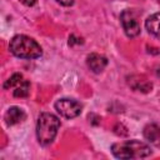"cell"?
Returning a JSON list of instances; mask_svg holds the SVG:
<instances>
[{"label":"cell","instance_id":"6da1fadb","mask_svg":"<svg viewBox=\"0 0 160 160\" xmlns=\"http://www.w3.org/2000/svg\"><path fill=\"white\" fill-rule=\"evenodd\" d=\"M111 152L115 158L129 160V159H142L151 155V149L148 144L139 141L136 139L126 140L122 142L114 144L111 146Z\"/></svg>","mask_w":160,"mask_h":160},{"label":"cell","instance_id":"7a4b0ae2","mask_svg":"<svg viewBox=\"0 0 160 160\" xmlns=\"http://www.w3.org/2000/svg\"><path fill=\"white\" fill-rule=\"evenodd\" d=\"M10 52L20 59H38L42 55L41 46L30 36L15 35L9 42Z\"/></svg>","mask_w":160,"mask_h":160},{"label":"cell","instance_id":"3957f363","mask_svg":"<svg viewBox=\"0 0 160 160\" xmlns=\"http://www.w3.org/2000/svg\"><path fill=\"white\" fill-rule=\"evenodd\" d=\"M61 122L59 118L51 112H42L36 121V138L40 145H50L60 128Z\"/></svg>","mask_w":160,"mask_h":160},{"label":"cell","instance_id":"277c9868","mask_svg":"<svg viewBox=\"0 0 160 160\" xmlns=\"http://www.w3.org/2000/svg\"><path fill=\"white\" fill-rule=\"evenodd\" d=\"M55 109L62 118L72 119V118H76L81 114L82 105L74 99L64 98V99H59L55 102Z\"/></svg>","mask_w":160,"mask_h":160},{"label":"cell","instance_id":"5b68a950","mask_svg":"<svg viewBox=\"0 0 160 160\" xmlns=\"http://www.w3.org/2000/svg\"><path fill=\"white\" fill-rule=\"evenodd\" d=\"M120 21L128 38H136L140 34V24L131 10H124L120 15Z\"/></svg>","mask_w":160,"mask_h":160},{"label":"cell","instance_id":"8992f818","mask_svg":"<svg viewBox=\"0 0 160 160\" xmlns=\"http://www.w3.org/2000/svg\"><path fill=\"white\" fill-rule=\"evenodd\" d=\"M128 85L135 90L141 92H149L152 89V82L144 75H130L128 76Z\"/></svg>","mask_w":160,"mask_h":160},{"label":"cell","instance_id":"52a82bcc","mask_svg":"<svg viewBox=\"0 0 160 160\" xmlns=\"http://www.w3.org/2000/svg\"><path fill=\"white\" fill-rule=\"evenodd\" d=\"M26 118V114L25 111L19 108V106H11L6 110L5 115H4V120H5V124L8 126H12V125H16L21 121H24Z\"/></svg>","mask_w":160,"mask_h":160},{"label":"cell","instance_id":"ba28073f","mask_svg":"<svg viewBox=\"0 0 160 160\" xmlns=\"http://www.w3.org/2000/svg\"><path fill=\"white\" fill-rule=\"evenodd\" d=\"M86 64H88V68L95 72V74H99L101 72L106 65H108V59L100 54H96V52H92L90 54L88 58H86Z\"/></svg>","mask_w":160,"mask_h":160},{"label":"cell","instance_id":"9c48e42d","mask_svg":"<svg viewBox=\"0 0 160 160\" xmlns=\"http://www.w3.org/2000/svg\"><path fill=\"white\" fill-rule=\"evenodd\" d=\"M144 138L152 145L160 146V126L156 124H149L144 128Z\"/></svg>","mask_w":160,"mask_h":160},{"label":"cell","instance_id":"30bf717a","mask_svg":"<svg viewBox=\"0 0 160 160\" xmlns=\"http://www.w3.org/2000/svg\"><path fill=\"white\" fill-rule=\"evenodd\" d=\"M145 28L149 31V34L160 39V12H155L150 15L145 20Z\"/></svg>","mask_w":160,"mask_h":160},{"label":"cell","instance_id":"8fae6325","mask_svg":"<svg viewBox=\"0 0 160 160\" xmlns=\"http://www.w3.org/2000/svg\"><path fill=\"white\" fill-rule=\"evenodd\" d=\"M30 92V82L28 80H22L18 86H15L14 96L15 98H26Z\"/></svg>","mask_w":160,"mask_h":160},{"label":"cell","instance_id":"7c38bea8","mask_svg":"<svg viewBox=\"0 0 160 160\" xmlns=\"http://www.w3.org/2000/svg\"><path fill=\"white\" fill-rule=\"evenodd\" d=\"M22 80H24V79H22V75H21V74H19V72L12 74V75L5 81V84H4V89H10V88L18 86Z\"/></svg>","mask_w":160,"mask_h":160},{"label":"cell","instance_id":"4fadbf2b","mask_svg":"<svg viewBox=\"0 0 160 160\" xmlns=\"http://www.w3.org/2000/svg\"><path fill=\"white\" fill-rule=\"evenodd\" d=\"M55 1L62 6H71L74 4V0H55Z\"/></svg>","mask_w":160,"mask_h":160},{"label":"cell","instance_id":"5bb4252c","mask_svg":"<svg viewBox=\"0 0 160 160\" xmlns=\"http://www.w3.org/2000/svg\"><path fill=\"white\" fill-rule=\"evenodd\" d=\"M20 2H22L24 5H26V6H34L36 2H38V0H19Z\"/></svg>","mask_w":160,"mask_h":160},{"label":"cell","instance_id":"9a60e30c","mask_svg":"<svg viewBox=\"0 0 160 160\" xmlns=\"http://www.w3.org/2000/svg\"><path fill=\"white\" fill-rule=\"evenodd\" d=\"M156 1H159V2H160V0H156Z\"/></svg>","mask_w":160,"mask_h":160}]
</instances>
